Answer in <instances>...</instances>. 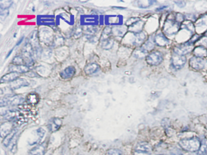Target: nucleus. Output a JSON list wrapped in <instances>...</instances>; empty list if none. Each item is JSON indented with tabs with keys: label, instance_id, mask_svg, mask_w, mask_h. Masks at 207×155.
Here are the masks:
<instances>
[{
	"label": "nucleus",
	"instance_id": "obj_12",
	"mask_svg": "<svg viewBox=\"0 0 207 155\" xmlns=\"http://www.w3.org/2000/svg\"><path fill=\"white\" fill-rule=\"evenodd\" d=\"M62 125V121L59 118H52L48 124V128L51 132L58 131Z\"/></svg>",
	"mask_w": 207,
	"mask_h": 155
},
{
	"label": "nucleus",
	"instance_id": "obj_11",
	"mask_svg": "<svg viewBox=\"0 0 207 155\" xmlns=\"http://www.w3.org/2000/svg\"><path fill=\"white\" fill-rule=\"evenodd\" d=\"M20 74L17 73L15 72H10L9 73L2 76L0 80L1 84H4V83H12L13 81L20 78Z\"/></svg>",
	"mask_w": 207,
	"mask_h": 155
},
{
	"label": "nucleus",
	"instance_id": "obj_17",
	"mask_svg": "<svg viewBox=\"0 0 207 155\" xmlns=\"http://www.w3.org/2000/svg\"><path fill=\"white\" fill-rule=\"evenodd\" d=\"M100 69V66L95 63L87 64L85 68V72L87 75H91L95 73Z\"/></svg>",
	"mask_w": 207,
	"mask_h": 155
},
{
	"label": "nucleus",
	"instance_id": "obj_27",
	"mask_svg": "<svg viewBox=\"0 0 207 155\" xmlns=\"http://www.w3.org/2000/svg\"><path fill=\"white\" fill-rule=\"evenodd\" d=\"M114 44V41L111 38H108L101 41V47L106 49H111Z\"/></svg>",
	"mask_w": 207,
	"mask_h": 155
},
{
	"label": "nucleus",
	"instance_id": "obj_38",
	"mask_svg": "<svg viewBox=\"0 0 207 155\" xmlns=\"http://www.w3.org/2000/svg\"><path fill=\"white\" fill-rule=\"evenodd\" d=\"M14 48H13L11 50H10L9 52V53H8V54H7V55H6V59H7V58H9V56L10 55H11V54H12V51H13V49H14Z\"/></svg>",
	"mask_w": 207,
	"mask_h": 155
},
{
	"label": "nucleus",
	"instance_id": "obj_4",
	"mask_svg": "<svg viewBox=\"0 0 207 155\" xmlns=\"http://www.w3.org/2000/svg\"><path fill=\"white\" fill-rule=\"evenodd\" d=\"M189 64L191 68L200 71L206 68L207 66V60L205 58L198 57L195 56L190 59Z\"/></svg>",
	"mask_w": 207,
	"mask_h": 155
},
{
	"label": "nucleus",
	"instance_id": "obj_40",
	"mask_svg": "<svg viewBox=\"0 0 207 155\" xmlns=\"http://www.w3.org/2000/svg\"><path fill=\"white\" fill-rule=\"evenodd\" d=\"M45 155H52V154L49 153V154H45Z\"/></svg>",
	"mask_w": 207,
	"mask_h": 155
},
{
	"label": "nucleus",
	"instance_id": "obj_29",
	"mask_svg": "<svg viewBox=\"0 0 207 155\" xmlns=\"http://www.w3.org/2000/svg\"><path fill=\"white\" fill-rule=\"evenodd\" d=\"M12 63L15 65H24L25 62L22 56H16L12 61Z\"/></svg>",
	"mask_w": 207,
	"mask_h": 155
},
{
	"label": "nucleus",
	"instance_id": "obj_21",
	"mask_svg": "<svg viewBox=\"0 0 207 155\" xmlns=\"http://www.w3.org/2000/svg\"><path fill=\"white\" fill-rule=\"evenodd\" d=\"M46 146L44 144L38 145L30 152L29 155H44L46 151Z\"/></svg>",
	"mask_w": 207,
	"mask_h": 155
},
{
	"label": "nucleus",
	"instance_id": "obj_34",
	"mask_svg": "<svg viewBox=\"0 0 207 155\" xmlns=\"http://www.w3.org/2000/svg\"><path fill=\"white\" fill-rule=\"evenodd\" d=\"M175 20H176L177 22H179V23H180L181 22H183V20H184L183 15L182 14L180 13H177V14H176V17H175Z\"/></svg>",
	"mask_w": 207,
	"mask_h": 155
},
{
	"label": "nucleus",
	"instance_id": "obj_10",
	"mask_svg": "<svg viewBox=\"0 0 207 155\" xmlns=\"http://www.w3.org/2000/svg\"><path fill=\"white\" fill-rule=\"evenodd\" d=\"M153 41L155 44L160 47H163V46L168 45L169 42V40L163 33L157 34L154 37Z\"/></svg>",
	"mask_w": 207,
	"mask_h": 155
},
{
	"label": "nucleus",
	"instance_id": "obj_37",
	"mask_svg": "<svg viewBox=\"0 0 207 155\" xmlns=\"http://www.w3.org/2000/svg\"><path fill=\"white\" fill-rule=\"evenodd\" d=\"M23 40H24V37H22V38H21L18 40V41L17 42V43L16 44V46H19L21 43H22V41H23Z\"/></svg>",
	"mask_w": 207,
	"mask_h": 155
},
{
	"label": "nucleus",
	"instance_id": "obj_14",
	"mask_svg": "<svg viewBox=\"0 0 207 155\" xmlns=\"http://www.w3.org/2000/svg\"><path fill=\"white\" fill-rule=\"evenodd\" d=\"M76 72V69L74 66H71L67 67L63 71L60 72V76L63 79H68L72 78Z\"/></svg>",
	"mask_w": 207,
	"mask_h": 155
},
{
	"label": "nucleus",
	"instance_id": "obj_31",
	"mask_svg": "<svg viewBox=\"0 0 207 155\" xmlns=\"http://www.w3.org/2000/svg\"><path fill=\"white\" fill-rule=\"evenodd\" d=\"M182 28L187 29L188 30L191 31V32H193L194 31V25L191 23H188L187 24L184 23L182 26Z\"/></svg>",
	"mask_w": 207,
	"mask_h": 155
},
{
	"label": "nucleus",
	"instance_id": "obj_24",
	"mask_svg": "<svg viewBox=\"0 0 207 155\" xmlns=\"http://www.w3.org/2000/svg\"><path fill=\"white\" fill-rule=\"evenodd\" d=\"M198 152V155H207V139H204L201 142L200 147Z\"/></svg>",
	"mask_w": 207,
	"mask_h": 155
},
{
	"label": "nucleus",
	"instance_id": "obj_16",
	"mask_svg": "<svg viewBox=\"0 0 207 155\" xmlns=\"http://www.w3.org/2000/svg\"><path fill=\"white\" fill-rule=\"evenodd\" d=\"M10 72H15L19 74L26 73L29 71V66L26 65H11L9 66Z\"/></svg>",
	"mask_w": 207,
	"mask_h": 155
},
{
	"label": "nucleus",
	"instance_id": "obj_36",
	"mask_svg": "<svg viewBox=\"0 0 207 155\" xmlns=\"http://www.w3.org/2000/svg\"><path fill=\"white\" fill-rule=\"evenodd\" d=\"M177 6L180 7H183L184 6H185L186 5V3L185 1H174Z\"/></svg>",
	"mask_w": 207,
	"mask_h": 155
},
{
	"label": "nucleus",
	"instance_id": "obj_3",
	"mask_svg": "<svg viewBox=\"0 0 207 155\" xmlns=\"http://www.w3.org/2000/svg\"><path fill=\"white\" fill-rule=\"evenodd\" d=\"M152 147L148 142H141L138 143L134 150L133 155H151Z\"/></svg>",
	"mask_w": 207,
	"mask_h": 155
},
{
	"label": "nucleus",
	"instance_id": "obj_41",
	"mask_svg": "<svg viewBox=\"0 0 207 155\" xmlns=\"http://www.w3.org/2000/svg\"><path fill=\"white\" fill-rule=\"evenodd\" d=\"M78 155H81V154H78Z\"/></svg>",
	"mask_w": 207,
	"mask_h": 155
},
{
	"label": "nucleus",
	"instance_id": "obj_9",
	"mask_svg": "<svg viewBox=\"0 0 207 155\" xmlns=\"http://www.w3.org/2000/svg\"><path fill=\"white\" fill-rule=\"evenodd\" d=\"M29 85V83L24 79L19 78L13 82L10 83L9 88L12 90H16L22 87H26Z\"/></svg>",
	"mask_w": 207,
	"mask_h": 155
},
{
	"label": "nucleus",
	"instance_id": "obj_5",
	"mask_svg": "<svg viewBox=\"0 0 207 155\" xmlns=\"http://www.w3.org/2000/svg\"><path fill=\"white\" fill-rule=\"evenodd\" d=\"M147 63L151 66H158L163 60V54L159 51L153 52L149 54L146 57Z\"/></svg>",
	"mask_w": 207,
	"mask_h": 155
},
{
	"label": "nucleus",
	"instance_id": "obj_26",
	"mask_svg": "<svg viewBox=\"0 0 207 155\" xmlns=\"http://www.w3.org/2000/svg\"><path fill=\"white\" fill-rule=\"evenodd\" d=\"M154 41H151V40H148L147 41L144 42L143 45L142 46V48L144 50H145L146 51H147L148 53L149 51H151L154 49Z\"/></svg>",
	"mask_w": 207,
	"mask_h": 155
},
{
	"label": "nucleus",
	"instance_id": "obj_18",
	"mask_svg": "<svg viewBox=\"0 0 207 155\" xmlns=\"http://www.w3.org/2000/svg\"><path fill=\"white\" fill-rule=\"evenodd\" d=\"M134 37H135V38H134L133 44L136 46L140 45L143 43V42L147 38L146 34H144V32H142V31L140 32L134 34Z\"/></svg>",
	"mask_w": 207,
	"mask_h": 155
},
{
	"label": "nucleus",
	"instance_id": "obj_8",
	"mask_svg": "<svg viewBox=\"0 0 207 155\" xmlns=\"http://www.w3.org/2000/svg\"><path fill=\"white\" fill-rule=\"evenodd\" d=\"M23 100V98L20 96H10L4 97L1 99V106H4L7 105H14L19 104Z\"/></svg>",
	"mask_w": 207,
	"mask_h": 155
},
{
	"label": "nucleus",
	"instance_id": "obj_23",
	"mask_svg": "<svg viewBox=\"0 0 207 155\" xmlns=\"http://www.w3.org/2000/svg\"><path fill=\"white\" fill-rule=\"evenodd\" d=\"M148 53L147 51H146L145 50H144L142 48H140L137 49H136L135 51H134V53H133V56L135 58L142 59H143L144 57H147V55H148Z\"/></svg>",
	"mask_w": 207,
	"mask_h": 155
},
{
	"label": "nucleus",
	"instance_id": "obj_20",
	"mask_svg": "<svg viewBox=\"0 0 207 155\" xmlns=\"http://www.w3.org/2000/svg\"><path fill=\"white\" fill-rule=\"evenodd\" d=\"M81 23L83 24H97L99 22V18L97 16H92V15H89V16L82 17Z\"/></svg>",
	"mask_w": 207,
	"mask_h": 155
},
{
	"label": "nucleus",
	"instance_id": "obj_6",
	"mask_svg": "<svg viewBox=\"0 0 207 155\" xmlns=\"http://www.w3.org/2000/svg\"><path fill=\"white\" fill-rule=\"evenodd\" d=\"M193 49V43L191 41L184 43L183 44H180L174 47L173 51L174 54L180 55H185L186 54H189Z\"/></svg>",
	"mask_w": 207,
	"mask_h": 155
},
{
	"label": "nucleus",
	"instance_id": "obj_7",
	"mask_svg": "<svg viewBox=\"0 0 207 155\" xmlns=\"http://www.w3.org/2000/svg\"><path fill=\"white\" fill-rule=\"evenodd\" d=\"M186 62L187 58L185 55H180L174 54L171 60V63L173 68L175 70H179L183 68Z\"/></svg>",
	"mask_w": 207,
	"mask_h": 155
},
{
	"label": "nucleus",
	"instance_id": "obj_13",
	"mask_svg": "<svg viewBox=\"0 0 207 155\" xmlns=\"http://www.w3.org/2000/svg\"><path fill=\"white\" fill-rule=\"evenodd\" d=\"M14 129L13 123L7 121L3 123L1 126V129H0V133H1V137H6L7 134H9Z\"/></svg>",
	"mask_w": 207,
	"mask_h": 155
},
{
	"label": "nucleus",
	"instance_id": "obj_25",
	"mask_svg": "<svg viewBox=\"0 0 207 155\" xmlns=\"http://www.w3.org/2000/svg\"><path fill=\"white\" fill-rule=\"evenodd\" d=\"M26 100L30 104L35 105L38 102L39 99H38V96L35 94V93H30L27 97Z\"/></svg>",
	"mask_w": 207,
	"mask_h": 155
},
{
	"label": "nucleus",
	"instance_id": "obj_1",
	"mask_svg": "<svg viewBox=\"0 0 207 155\" xmlns=\"http://www.w3.org/2000/svg\"><path fill=\"white\" fill-rule=\"evenodd\" d=\"M179 144L180 147L185 151L195 152L199 150L201 142L199 138L193 137L183 139L179 141Z\"/></svg>",
	"mask_w": 207,
	"mask_h": 155
},
{
	"label": "nucleus",
	"instance_id": "obj_15",
	"mask_svg": "<svg viewBox=\"0 0 207 155\" xmlns=\"http://www.w3.org/2000/svg\"><path fill=\"white\" fill-rule=\"evenodd\" d=\"M106 24L109 25H120L122 24V17L118 15H109L106 17Z\"/></svg>",
	"mask_w": 207,
	"mask_h": 155
},
{
	"label": "nucleus",
	"instance_id": "obj_33",
	"mask_svg": "<svg viewBox=\"0 0 207 155\" xmlns=\"http://www.w3.org/2000/svg\"><path fill=\"white\" fill-rule=\"evenodd\" d=\"M139 18H131L130 19H129L127 22H126V24L128 26V27H130L131 26L133 25L134 24H135L136 23H137L138 21H140Z\"/></svg>",
	"mask_w": 207,
	"mask_h": 155
},
{
	"label": "nucleus",
	"instance_id": "obj_35",
	"mask_svg": "<svg viewBox=\"0 0 207 155\" xmlns=\"http://www.w3.org/2000/svg\"><path fill=\"white\" fill-rule=\"evenodd\" d=\"M9 14V10L8 9H3L1 10V18H6Z\"/></svg>",
	"mask_w": 207,
	"mask_h": 155
},
{
	"label": "nucleus",
	"instance_id": "obj_2",
	"mask_svg": "<svg viewBox=\"0 0 207 155\" xmlns=\"http://www.w3.org/2000/svg\"><path fill=\"white\" fill-rule=\"evenodd\" d=\"M180 27V23L175 20L167 19L164 23L163 31L164 34L167 35L171 36L176 34Z\"/></svg>",
	"mask_w": 207,
	"mask_h": 155
},
{
	"label": "nucleus",
	"instance_id": "obj_30",
	"mask_svg": "<svg viewBox=\"0 0 207 155\" xmlns=\"http://www.w3.org/2000/svg\"><path fill=\"white\" fill-rule=\"evenodd\" d=\"M40 20V23H43L44 24H54V19L53 18H49V17H42V18H38V20Z\"/></svg>",
	"mask_w": 207,
	"mask_h": 155
},
{
	"label": "nucleus",
	"instance_id": "obj_39",
	"mask_svg": "<svg viewBox=\"0 0 207 155\" xmlns=\"http://www.w3.org/2000/svg\"><path fill=\"white\" fill-rule=\"evenodd\" d=\"M203 44L205 46V47L206 48V47H207V37L205 39V40H203Z\"/></svg>",
	"mask_w": 207,
	"mask_h": 155
},
{
	"label": "nucleus",
	"instance_id": "obj_28",
	"mask_svg": "<svg viewBox=\"0 0 207 155\" xmlns=\"http://www.w3.org/2000/svg\"><path fill=\"white\" fill-rule=\"evenodd\" d=\"M154 2V1H150V0L145 1V0H144V1H138L137 3L138 7L142 9H145L152 6Z\"/></svg>",
	"mask_w": 207,
	"mask_h": 155
},
{
	"label": "nucleus",
	"instance_id": "obj_32",
	"mask_svg": "<svg viewBox=\"0 0 207 155\" xmlns=\"http://www.w3.org/2000/svg\"><path fill=\"white\" fill-rule=\"evenodd\" d=\"M107 153L108 155H122V152L118 149H111Z\"/></svg>",
	"mask_w": 207,
	"mask_h": 155
},
{
	"label": "nucleus",
	"instance_id": "obj_19",
	"mask_svg": "<svg viewBox=\"0 0 207 155\" xmlns=\"http://www.w3.org/2000/svg\"><path fill=\"white\" fill-rule=\"evenodd\" d=\"M193 53L196 57L205 58L207 56V49L204 46H199L194 48Z\"/></svg>",
	"mask_w": 207,
	"mask_h": 155
},
{
	"label": "nucleus",
	"instance_id": "obj_22",
	"mask_svg": "<svg viewBox=\"0 0 207 155\" xmlns=\"http://www.w3.org/2000/svg\"><path fill=\"white\" fill-rule=\"evenodd\" d=\"M18 130L17 128H14L13 130L10 132L9 134L4 138V140L3 141V144L5 147H8L9 145L11 142L12 140L13 139L15 134H17Z\"/></svg>",
	"mask_w": 207,
	"mask_h": 155
}]
</instances>
